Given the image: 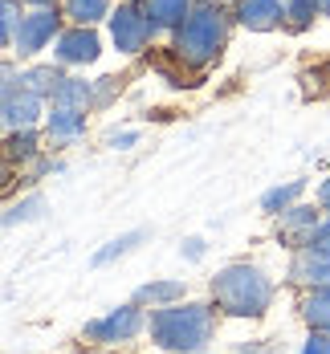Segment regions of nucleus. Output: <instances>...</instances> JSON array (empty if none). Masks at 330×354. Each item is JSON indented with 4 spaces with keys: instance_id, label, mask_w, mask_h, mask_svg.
<instances>
[{
    "instance_id": "nucleus-1",
    "label": "nucleus",
    "mask_w": 330,
    "mask_h": 354,
    "mask_svg": "<svg viewBox=\"0 0 330 354\" xmlns=\"http://www.w3.org/2000/svg\"><path fill=\"white\" fill-rule=\"evenodd\" d=\"M151 338L163 351H196L212 338L208 306H163L151 314Z\"/></svg>"
},
{
    "instance_id": "nucleus-2",
    "label": "nucleus",
    "mask_w": 330,
    "mask_h": 354,
    "mask_svg": "<svg viewBox=\"0 0 330 354\" xmlns=\"http://www.w3.org/2000/svg\"><path fill=\"white\" fill-rule=\"evenodd\" d=\"M212 297H217L220 310H228L237 318H257V314H265V306L273 297V285L265 281L257 269H249V265H232V269L217 273Z\"/></svg>"
},
{
    "instance_id": "nucleus-3",
    "label": "nucleus",
    "mask_w": 330,
    "mask_h": 354,
    "mask_svg": "<svg viewBox=\"0 0 330 354\" xmlns=\"http://www.w3.org/2000/svg\"><path fill=\"white\" fill-rule=\"evenodd\" d=\"M220 41H224V25H220V12L204 8V12L187 17V21L180 25V33H176V49H180L183 62H192V66H204L208 57H217Z\"/></svg>"
},
{
    "instance_id": "nucleus-4",
    "label": "nucleus",
    "mask_w": 330,
    "mask_h": 354,
    "mask_svg": "<svg viewBox=\"0 0 330 354\" xmlns=\"http://www.w3.org/2000/svg\"><path fill=\"white\" fill-rule=\"evenodd\" d=\"M110 33H114V45L122 53H135V49H143L147 37H151V21L143 12H135V8H118L110 17Z\"/></svg>"
},
{
    "instance_id": "nucleus-5",
    "label": "nucleus",
    "mask_w": 330,
    "mask_h": 354,
    "mask_svg": "<svg viewBox=\"0 0 330 354\" xmlns=\"http://www.w3.org/2000/svg\"><path fill=\"white\" fill-rule=\"evenodd\" d=\"M139 326H143L139 310H135V306H122V310H114L110 318L90 322V326H86V334H90V338H98V342H127V338H135V334H139Z\"/></svg>"
},
{
    "instance_id": "nucleus-6",
    "label": "nucleus",
    "mask_w": 330,
    "mask_h": 354,
    "mask_svg": "<svg viewBox=\"0 0 330 354\" xmlns=\"http://www.w3.org/2000/svg\"><path fill=\"white\" fill-rule=\"evenodd\" d=\"M53 33H57V17H53V12H33V17H25V21H21V29H17L12 41H17V49H21V53H37V49H41Z\"/></svg>"
},
{
    "instance_id": "nucleus-7",
    "label": "nucleus",
    "mask_w": 330,
    "mask_h": 354,
    "mask_svg": "<svg viewBox=\"0 0 330 354\" xmlns=\"http://www.w3.org/2000/svg\"><path fill=\"white\" fill-rule=\"evenodd\" d=\"M314 224H318L314 208H290V212L282 216V241H290L293 248L314 245Z\"/></svg>"
},
{
    "instance_id": "nucleus-8",
    "label": "nucleus",
    "mask_w": 330,
    "mask_h": 354,
    "mask_svg": "<svg viewBox=\"0 0 330 354\" xmlns=\"http://www.w3.org/2000/svg\"><path fill=\"white\" fill-rule=\"evenodd\" d=\"M57 57L62 62H94L98 57V37L90 29H73L57 41Z\"/></svg>"
},
{
    "instance_id": "nucleus-9",
    "label": "nucleus",
    "mask_w": 330,
    "mask_h": 354,
    "mask_svg": "<svg viewBox=\"0 0 330 354\" xmlns=\"http://www.w3.org/2000/svg\"><path fill=\"white\" fill-rule=\"evenodd\" d=\"M293 277H297V281L327 285L330 281V252H322V248H318V252H314V248L302 252V257L293 261Z\"/></svg>"
},
{
    "instance_id": "nucleus-10",
    "label": "nucleus",
    "mask_w": 330,
    "mask_h": 354,
    "mask_svg": "<svg viewBox=\"0 0 330 354\" xmlns=\"http://www.w3.org/2000/svg\"><path fill=\"white\" fill-rule=\"evenodd\" d=\"M277 21H282L277 0H245L241 4V25H249V29H273Z\"/></svg>"
},
{
    "instance_id": "nucleus-11",
    "label": "nucleus",
    "mask_w": 330,
    "mask_h": 354,
    "mask_svg": "<svg viewBox=\"0 0 330 354\" xmlns=\"http://www.w3.org/2000/svg\"><path fill=\"white\" fill-rule=\"evenodd\" d=\"M49 131H53V139H77L86 131V118H82V110L57 106L49 114Z\"/></svg>"
},
{
    "instance_id": "nucleus-12",
    "label": "nucleus",
    "mask_w": 330,
    "mask_h": 354,
    "mask_svg": "<svg viewBox=\"0 0 330 354\" xmlns=\"http://www.w3.org/2000/svg\"><path fill=\"white\" fill-rule=\"evenodd\" d=\"M33 114H37V94H25V98H17V90L4 94V122L8 127H29Z\"/></svg>"
},
{
    "instance_id": "nucleus-13",
    "label": "nucleus",
    "mask_w": 330,
    "mask_h": 354,
    "mask_svg": "<svg viewBox=\"0 0 330 354\" xmlns=\"http://www.w3.org/2000/svg\"><path fill=\"white\" fill-rule=\"evenodd\" d=\"M143 8L151 25H172L187 12V0H143Z\"/></svg>"
},
{
    "instance_id": "nucleus-14",
    "label": "nucleus",
    "mask_w": 330,
    "mask_h": 354,
    "mask_svg": "<svg viewBox=\"0 0 330 354\" xmlns=\"http://www.w3.org/2000/svg\"><path fill=\"white\" fill-rule=\"evenodd\" d=\"M306 322L318 330H330V289H314L306 297Z\"/></svg>"
},
{
    "instance_id": "nucleus-15",
    "label": "nucleus",
    "mask_w": 330,
    "mask_h": 354,
    "mask_svg": "<svg viewBox=\"0 0 330 354\" xmlns=\"http://www.w3.org/2000/svg\"><path fill=\"white\" fill-rule=\"evenodd\" d=\"M143 236H147V232L139 228V232H127V236H118V241H110L107 248H98V252H94V265H110L114 257H122V252H131V248L139 245Z\"/></svg>"
},
{
    "instance_id": "nucleus-16",
    "label": "nucleus",
    "mask_w": 330,
    "mask_h": 354,
    "mask_svg": "<svg viewBox=\"0 0 330 354\" xmlns=\"http://www.w3.org/2000/svg\"><path fill=\"white\" fill-rule=\"evenodd\" d=\"M139 297H143V301H151V306H159V301L183 297V285L180 281H155V285H143V289H139Z\"/></svg>"
},
{
    "instance_id": "nucleus-17",
    "label": "nucleus",
    "mask_w": 330,
    "mask_h": 354,
    "mask_svg": "<svg viewBox=\"0 0 330 354\" xmlns=\"http://www.w3.org/2000/svg\"><path fill=\"white\" fill-rule=\"evenodd\" d=\"M66 12H70L73 21L90 25V21H98V17L107 12V0H70V4H66Z\"/></svg>"
},
{
    "instance_id": "nucleus-18",
    "label": "nucleus",
    "mask_w": 330,
    "mask_h": 354,
    "mask_svg": "<svg viewBox=\"0 0 330 354\" xmlns=\"http://www.w3.org/2000/svg\"><path fill=\"white\" fill-rule=\"evenodd\" d=\"M25 82H29V94H57V86H62L66 77L57 70H33Z\"/></svg>"
},
{
    "instance_id": "nucleus-19",
    "label": "nucleus",
    "mask_w": 330,
    "mask_h": 354,
    "mask_svg": "<svg viewBox=\"0 0 330 354\" xmlns=\"http://www.w3.org/2000/svg\"><path fill=\"white\" fill-rule=\"evenodd\" d=\"M297 192H302V179H293V183H286V187H273V192L261 200V208H265V212H277V208H286V204H290Z\"/></svg>"
},
{
    "instance_id": "nucleus-20",
    "label": "nucleus",
    "mask_w": 330,
    "mask_h": 354,
    "mask_svg": "<svg viewBox=\"0 0 330 354\" xmlns=\"http://www.w3.org/2000/svg\"><path fill=\"white\" fill-rule=\"evenodd\" d=\"M53 98H57L62 106H66V102H82V106H86V102H90V86H86V82H62Z\"/></svg>"
},
{
    "instance_id": "nucleus-21",
    "label": "nucleus",
    "mask_w": 330,
    "mask_h": 354,
    "mask_svg": "<svg viewBox=\"0 0 330 354\" xmlns=\"http://www.w3.org/2000/svg\"><path fill=\"white\" fill-rule=\"evenodd\" d=\"M41 196H33V200H25V204H17V208H8V216H4V224H17V220H33V216H41Z\"/></svg>"
},
{
    "instance_id": "nucleus-22",
    "label": "nucleus",
    "mask_w": 330,
    "mask_h": 354,
    "mask_svg": "<svg viewBox=\"0 0 330 354\" xmlns=\"http://www.w3.org/2000/svg\"><path fill=\"white\" fill-rule=\"evenodd\" d=\"M314 8H318V0H293V4H290V17H293V25H306Z\"/></svg>"
},
{
    "instance_id": "nucleus-23",
    "label": "nucleus",
    "mask_w": 330,
    "mask_h": 354,
    "mask_svg": "<svg viewBox=\"0 0 330 354\" xmlns=\"http://www.w3.org/2000/svg\"><path fill=\"white\" fill-rule=\"evenodd\" d=\"M8 155L17 159V155H33V135H12L8 139Z\"/></svg>"
},
{
    "instance_id": "nucleus-24",
    "label": "nucleus",
    "mask_w": 330,
    "mask_h": 354,
    "mask_svg": "<svg viewBox=\"0 0 330 354\" xmlns=\"http://www.w3.org/2000/svg\"><path fill=\"white\" fill-rule=\"evenodd\" d=\"M12 21H17V4H12V0H4V41H12Z\"/></svg>"
},
{
    "instance_id": "nucleus-25",
    "label": "nucleus",
    "mask_w": 330,
    "mask_h": 354,
    "mask_svg": "<svg viewBox=\"0 0 330 354\" xmlns=\"http://www.w3.org/2000/svg\"><path fill=\"white\" fill-rule=\"evenodd\" d=\"M302 354H330V338H310Z\"/></svg>"
},
{
    "instance_id": "nucleus-26",
    "label": "nucleus",
    "mask_w": 330,
    "mask_h": 354,
    "mask_svg": "<svg viewBox=\"0 0 330 354\" xmlns=\"http://www.w3.org/2000/svg\"><path fill=\"white\" fill-rule=\"evenodd\" d=\"M183 252H187L192 261H200V257H204V241H187V245H183Z\"/></svg>"
},
{
    "instance_id": "nucleus-27",
    "label": "nucleus",
    "mask_w": 330,
    "mask_h": 354,
    "mask_svg": "<svg viewBox=\"0 0 330 354\" xmlns=\"http://www.w3.org/2000/svg\"><path fill=\"white\" fill-rule=\"evenodd\" d=\"M318 248L330 252V224H327V228H318Z\"/></svg>"
},
{
    "instance_id": "nucleus-28",
    "label": "nucleus",
    "mask_w": 330,
    "mask_h": 354,
    "mask_svg": "<svg viewBox=\"0 0 330 354\" xmlns=\"http://www.w3.org/2000/svg\"><path fill=\"white\" fill-rule=\"evenodd\" d=\"M318 204H322V208H330V179L318 187Z\"/></svg>"
},
{
    "instance_id": "nucleus-29",
    "label": "nucleus",
    "mask_w": 330,
    "mask_h": 354,
    "mask_svg": "<svg viewBox=\"0 0 330 354\" xmlns=\"http://www.w3.org/2000/svg\"><path fill=\"white\" fill-rule=\"evenodd\" d=\"M110 142H114V147H127V142H135V135L127 131V135H114V139H110Z\"/></svg>"
},
{
    "instance_id": "nucleus-30",
    "label": "nucleus",
    "mask_w": 330,
    "mask_h": 354,
    "mask_svg": "<svg viewBox=\"0 0 330 354\" xmlns=\"http://www.w3.org/2000/svg\"><path fill=\"white\" fill-rule=\"evenodd\" d=\"M318 8H327V12H330V0H318Z\"/></svg>"
},
{
    "instance_id": "nucleus-31",
    "label": "nucleus",
    "mask_w": 330,
    "mask_h": 354,
    "mask_svg": "<svg viewBox=\"0 0 330 354\" xmlns=\"http://www.w3.org/2000/svg\"><path fill=\"white\" fill-rule=\"evenodd\" d=\"M33 4H49V0H33Z\"/></svg>"
}]
</instances>
